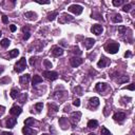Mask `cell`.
I'll return each instance as SVG.
<instances>
[{
    "label": "cell",
    "mask_w": 135,
    "mask_h": 135,
    "mask_svg": "<svg viewBox=\"0 0 135 135\" xmlns=\"http://www.w3.org/2000/svg\"><path fill=\"white\" fill-rule=\"evenodd\" d=\"M105 50L110 54H116L119 50V44L116 42H110L105 46Z\"/></svg>",
    "instance_id": "obj_1"
},
{
    "label": "cell",
    "mask_w": 135,
    "mask_h": 135,
    "mask_svg": "<svg viewBox=\"0 0 135 135\" xmlns=\"http://www.w3.org/2000/svg\"><path fill=\"white\" fill-rule=\"evenodd\" d=\"M26 68V61L25 58L22 57L21 59H19V61H17V64L15 65V72L17 73H21L22 71H24Z\"/></svg>",
    "instance_id": "obj_2"
},
{
    "label": "cell",
    "mask_w": 135,
    "mask_h": 135,
    "mask_svg": "<svg viewBox=\"0 0 135 135\" xmlns=\"http://www.w3.org/2000/svg\"><path fill=\"white\" fill-rule=\"evenodd\" d=\"M70 12L74 13L75 15H80L83 11V7L81 5H79V4H72V5L69 6V8H68Z\"/></svg>",
    "instance_id": "obj_3"
},
{
    "label": "cell",
    "mask_w": 135,
    "mask_h": 135,
    "mask_svg": "<svg viewBox=\"0 0 135 135\" xmlns=\"http://www.w3.org/2000/svg\"><path fill=\"white\" fill-rule=\"evenodd\" d=\"M42 75L46 77L47 79L51 80V81H53V80H55L58 78V73L57 72H54V71H44Z\"/></svg>",
    "instance_id": "obj_4"
},
{
    "label": "cell",
    "mask_w": 135,
    "mask_h": 135,
    "mask_svg": "<svg viewBox=\"0 0 135 135\" xmlns=\"http://www.w3.org/2000/svg\"><path fill=\"white\" fill-rule=\"evenodd\" d=\"M83 62V59H81V58H78V57H72L70 59V64L71 66L73 68H77L79 67L80 65H82Z\"/></svg>",
    "instance_id": "obj_5"
},
{
    "label": "cell",
    "mask_w": 135,
    "mask_h": 135,
    "mask_svg": "<svg viewBox=\"0 0 135 135\" xmlns=\"http://www.w3.org/2000/svg\"><path fill=\"white\" fill-rule=\"evenodd\" d=\"M80 116H81V113H80V112H73L72 115H71V123H72V125L75 126L76 124H77L79 121V119H80Z\"/></svg>",
    "instance_id": "obj_6"
},
{
    "label": "cell",
    "mask_w": 135,
    "mask_h": 135,
    "mask_svg": "<svg viewBox=\"0 0 135 135\" xmlns=\"http://www.w3.org/2000/svg\"><path fill=\"white\" fill-rule=\"evenodd\" d=\"M113 118H114L115 121H117V123L121 124V123H123V121L125 120V118H126V114L123 113V112H118V113H115V114H114Z\"/></svg>",
    "instance_id": "obj_7"
},
{
    "label": "cell",
    "mask_w": 135,
    "mask_h": 135,
    "mask_svg": "<svg viewBox=\"0 0 135 135\" xmlns=\"http://www.w3.org/2000/svg\"><path fill=\"white\" fill-rule=\"evenodd\" d=\"M52 53L55 57H59V56L64 55V50L59 47H53L52 48Z\"/></svg>",
    "instance_id": "obj_8"
},
{
    "label": "cell",
    "mask_w": 135,
    "mask_h": 135,
    "mask_svg": "<svg viewBox=\"0 0 135 135\" xmlns=\"http://www.w3.org/2000/svg\"><path fill=\"white\" fill-rule=\"evenodd\" d=\"M91 31H92V33H93V34H95V35H100V34L102 33L103 29H102V26H101L100 24H94V25L92 26Z\"/></svg>",
    "instance_id": "obj_9"
},
{
    "label": "cell",
    "mask_w": 135,
    "mask_h": 135,
    "mask_svg": "<svg viewBox=\"0 0 135 135\" xmlns=\"http://www.w3.org/2000/svg\"><path fill=\"white\" fill-rule=\"evenodd\" d=\"M21 112H22V109H21V107H19V106H13L12 109L10 110V113L12 115H15V116L21 114Z\"/></svg>",
    "instance_id": "obj_10"
},
{
    "label": "cell",
    "mask_w": 135,
    "mask_h": 135,
    "mask_svg": "<svg viewBox=\"0 0 135 135\" xmlns=\"http://www.w3.org/2000/svg\"><path fill=\"white\" fill-rule=\"evenodd\" d=\"M95 89H96V91H97V92H100V93H101V92L106 91V90L108 89V84L105 83V82H98V83L96 84Z\"/></svg>",
    "instance_id": "obj_11"
},
{
    "label": "cell",
    "mask_w": 135,
    "mask_h": 135,
    "mask_svg": "<svg viewBox=\"0 0 135 135\" xmlns=\"http://www.w3.org/2000/svg\"><path fill=\"white\" fill-rule=\"evenodd\" d=\"M109 62H110V61H109V59H108V58H106L105 56H102L101 59L97 62V67H98V68H105L108 64H109Z\"/></svg>",
    "instance_id": "obj_12"
},
{
    "label": "cell",
    "mask_w": 135,
    "mask_h": 135,
    "mask_svg": "<svg viewBox=\"0 0 135 135\" xmlns=\"http://www.w3.org/2000/svg\"><path fill=\"white\" fill-rule=\"evenodd\" d=\"M94 43H95V39L93 38H87L84 40V46L87 49H91L94 46Z\"/></svg>",
    "instance_id": "obj_13"
},
{
    "label": "cell",
    "mask_w": 135,
    "mask_h": 135,
    "mask_svg": "<svg viewBox=\"0 0 135 135\" xmlns=\"http://www.w3.org/2000/svg\"><path fill=\"white\" fill-rule=\"evenodd\" d=\"M16 124H17V118H15V117H11L6 120V127L7 128H13Z\"/></svg>",
    "instance_id": "obj_14"
},
{
    "label": "cell",
    "mask_w": 135,
    "mask_h": 135,
    "mask_svg": "<svg viewBox=\"0 0 135 135\" xmlns=\"http://www.w3.org/2000/svg\"><path fill=\"white\" fill-rule=\"evenodd\" d=\"M22 133H23L24 135H36V131L32 130L30 127H24L23 129H22Z\"/></svg>",
    "instance_id": "obj_15"
},
{
    "label": "cell",
    "mask_w": 135,
    "mask_h": 135,
    "mask_svg": "<svg viewBox=\"0 0 135 135\" xmlns=\"http://www.w3.org/2000/svg\"><path fill=\"white\" fill-rule=\"evenodd\" d=\"M90 106L93 108H97L99 106V99H98L97 97H92L91 99H90Z\"/></svg>",
    "instance_id": "obj_16"
},
{
    "label": "cell",
    "mask_w": 135,
    "mask_h": 135,
    "mask_svg": "<svg viewBox=\"0 0 135 135\" xmlns=\"http://www.w3.org/2000/svg\"><path fill=\"white\" fill-rule=\"evenodd\" d=\"M30 81V75L29 74H25V75H22L21 77H20V83L21 84H28V82Z\"/></svg>",
    "instance_id": "obj_17"
},
{
    "label": "cell",
    "mask_w": 135,
    "mask_h": 135,
    "mask_svg": "<svg viewBox=\"0 0 135 135\" xmlns=\"http://www.w3.org/2000/svg\"><path fill=\"white\" fill-rule=\"evenodd\" d=\"M98 127V121L95 120V119H91L88 121V128L90 129H95Z\"/></svg>",
    "instance_id": "obj_18"
},
{
    "label": "cell",
    "mask_w": 135,
    "mask_h": 135,
    "mask_svg": "<svg viewBox=\"0 0 135 135\" xmlns=\"http://www.w3.org/2000/svg\"><path fill=\"white\" fill-rule=\"evenodd\" d=\"M40 82H42V78L40 77L39 75H34V77H33V80H32V84H33V87H35V85H37L38 83Z\"/></svg>",
    "instance_id": "obj_19"
},
{
    "label": "cell",
    "mask_w": 135,
    "mask_h": 135,
    "mask_svg": "<svg viewBox=\"0 0 135 135\" xmlns=\"http://www.w3.org/2000/svg\"><path fill=\"white\" fill-rule=\"evenodd\" d=\"M24 17H26L30 20H35L37 15H36V13H34V12H26L24 14Z\"/></svg>",
    "instance_id": "obj_20"
},
{
    "label": "cell",
    "mask_w": 135,
    "mask_h": 135,
    "mask_svg": "<svg viewBox=\"0 0 135 135\" xmlns=\"http://www.w3.org/2000/svg\"><path fill=\"white\" fill-rule=\"evenodd\" d=\"M18 55H19V50H17V49H14V50L10 51V53H8V56H10L11 58H15Z\"/></svg>",
    "instance_id": "obj_21"
},
{
    "label": "cell",
    "mask_w": 135,
    "mask_h": 135,
    "mask_svg": "<svg viewBox=\"0 0 135 135\" xmlns=\"http://www.w3.org/2000/svg\"><path fill=\"white\" fill-rule=\"evenodd\" d=\"M10 43H11V41L7 38H4L0 41V44H1V47H3V48H7L8 46H10Z\"/></svg>",
    "instance_id": "obj_22"
},
{
    "label": "cell",
    "mask_w": 135,
    "mask_h": 135,
    "mask_svg": "<svg viewBox=\"0 0 135 135\" xmlns=\"http://www.w3.org/2000/svg\"><path fill=\"white\" fill-rule=\"evenodd\" d=\"M112 21L115 22V23H118V22L123 21V17H121L119 14H116V15H114L113 18H112Z\"/></svg>",
    "instance_id": "obj_23"
},
{
    "label": "cell",
    "mask_w": 135,
    "mask_h": 135,
    "mask_svg": "<svg viewBox=\"0 0 135 135\" xmlns=\"http://www.w3.org/2000/svg\"><path fill=\"white\" fill-rule=\"evenodd\" d=\"M35 124V120H34V118H26L25 120H24V125H25V127H30V126H33Z\"/></svg>",
    "instance_id": "obj_24"
},
{
    "label": "cell",
    "mask_w": 135,
    "mask_h": 135,
    "mask_svg": "<svg viewBox=\"0 0 135 135\" xmlns=\"http://www.w3.org/2000/svg\"><path fill=\"white\" fill-rule=\"evenodd\" d=\"M57 16H58V13L57 12H52V13H50V14L48 15V20L53 21Z\"/></svg>",
    "instance_id": "obj_25"
},
{
    "label": "cell",
    "mask_w": 135,
    "mask_h": 135,
    "mask_svg": "<svg viewBox=\"0 0 135 135\" xmlns=\"http://www.w3.org/2000/svg\"><path fill=\"white\" fill-rule=\"evenodd\" d=\"M10 95H11V97L12 98H17L18 96H19V91L18 90H16V89H13L12 91H11V93H10Z\"/></svg>",
    "instance_id": "obj_26"
},
{
    "label": "cell",
    "mask_w": 135,
    "mask_h": 135,
    "mask_svg": "<svg viewBox=\"0 0 135 135\" xmlns=\"http://www.w3.org/2000/svg\"><path fill=\"white\" fill-rule=\"evenodd\" d=\"M100 134H101V135H112L111 132H110L106 127H102V128H101V130H100Z\"/></svg>",
    "instance_id": "obj_27"
},
{
    "label": "cell",
    "mask_w": 135,
    "mask_h": 135,
    "mask_svg": "<svg viewBox=\"0 0 135 135\" xmlns=\"http://www.w3.org/2000/svg\"><path fill=\"white\" fill-rule=\"evenodd\" d=\"M128 80H129L128 76H121L120 78H118L117 81H118V83H124V82H127Z\"/></svg>",
    "instance_id": "obj_28"
},
{
    "label": "cell",
    "mask_w": 135,
    "mask_h": 135,
    "mask_svg": "<svg viewBox=\"0 0 135 135\" xmlns=\"http://www.w3.org/2000/svg\"><path fill=\"white\" fill-rule=\"evenodd\" d=\"M42 108H43V103L42 102H38V103H36L35 105V109L37 112H40L42 110Z\"/></svg>",
    "instance_id": "obj_29"
},
{
    "label": "cell",
    "mask_w": 135,
    "mask_h": 135,
    "mask_svg": "<svg viewBox=\"0 0 135 135\" xmlns=\"http://www.w3.org/2000/svg\"><path fill=\"white\" fill-rule=\"evenodd\" d=\"M49 109L53 110L54 112H57V111H58V106L54 105V103H49Z\"/></svg>",
    "instance_id": "obj_30"
},
{
    "label": "cell",
    "mask_w": 135,
    "mask_h": 135,
    "mask_svg": "<svg viewBox=\"0 0 135 135\" xmlns=\"http://www.w3.org/2000/svg\"><path fill=\"white\" fill-rule=\"evenodd\" d=\"M131 7H132L131 4H126V5H124V7H123V11L128 13V12H130V10H131Z\"/></svg>",
    "instance_id": "obj_31"
},
{
    "label": "cell",
    "mask_w": 135,
    "mask_h": 135,
    "mask_svg": "<svg viewBox=\"0 0 135 135\" xmlns=\"http://www.w3.org/2000/svg\"><path fill=\"white\" fill-rule=\"evenodd\" d=\"M11 81V79L8 77H4L2 79H0V84H4V83H8Z\"/></svg>",
    "instance_id": "obj_32"
},
{
    "label": "cell",
    "mask_w": 135,
    "mask_h": 135,
    "mask_svg": "<svg viewBox=\"0 0 135 135\" xmlns=\"http://www.w3.org/2000/svg\"><path fill=\"white\" fill-rule=\"evenodd\" d=\"M72 52H73L74 54H76V55H81V54H82V52L80 51V50H79V48H77V47H75Z\"/></svg>",
    "instance_id": "obj_33"
},
{
    "label": "cell",
    "mask_w": 135,
    "mask_h": 135,
    "mask_svg": "<svg viewBox=\"0 0 135 135\" xmlns=\"http://www.w3.org/2000/svg\"><path fill=\"white\" fill-rule=\"evenodd\" d=\"M43 65L46 68H48V69H50V68H52V64H51V61H49L48 59H46L43 61Z\"/></svg>",
    "instance_id": "obj_34"
},
{
    "label": "cell",
    "mask_w": 135,
    "mask_h": 135,
    "mask_svg": "<svg viewBox=\"0 0 135 135\" xmlns=\"http://www.w3.org/2000/svg\"><path fill=\"white\" fill-rule=\"evenodd\" d=\"M62 18H65L67 21H73V20H74V18L72 17V16H70V15H66V14L62 16Z\"/></svg>",
    "instance_id": "obj_35"
},
{
    "label": "cell",
    "mask_w": 135,
    "mask_h": 135,
    "mask_svg": "<svg viewBox=\"0 0 135 135\" xmlns=\"http://www.w3.org/2000/svg\"><path fill=\"white\" fill-rule=\"evenodd\" d=\"M126 31H127V29H126L125 26H119V28H118V32H119L121 35L126 34Z\"/></svg>",
    "instance_id": "obj_36"
},
{
    "label": "cell",
    "mask_w": 135,
    "mask_h": 135,
    "mask_svg": "<svg viewBox=\"0 0 135 135\" xmlns=\"http://www.w3.org/2000/svg\"><path fill=\"white\" fill-rule=\"evenodd\" d=\"M123 2H124L123 0H114V1H113V5H115V6H119Z\"/></svg>",
    "instance_id": "obj_37"
},
{
    "label": "cell",
    "mask_w": 135,
    "mask_h": 135,
    "mask_svg": "<svg viewBox=\"0 0 135 135\" xmlns=\"http://www.w3.org/2000/svg\"><path fill=\"white\" fill-rule=\"evenodd\" d=\"M73 105H74L75 107H79V106H80V100H79V98H76V99H74Z\"/></svg>",
    "instance_id": "obj_38"
},
{
    "label": "cell",
    "mask_w": 135,
    "mask_h": 135,
    "mask_svg": "<svg viewBox=\"0 0 135 135\" xmlns=\"http://www.w3.org/2000/svg\"><path fill=\"white\" fill-rule=\"evenodd\" d=\"M134 88H135V83H131L130 85H128V87H125L124 89H128V90H131V91H133Z\"/></svg>",
    "instance_id": "obj_39"
},
{
    "label": "cell",
    "mask_w": 135,
    "mask_h": 135,
    "mask_svg": "<svg viewBox=\"0 0 135 135\" xmlns=\"http://www.w3.org/2000/svg\"><path fill=\"white\" fill-rule=\"evenodd\" d=\"M2 22H3V23H8V18H7V16L6 15H3L2 16Z\"/></svg>",
    "instance_id": "obj_40"
},
{
    "label": "cell",
    "mask_w": 135,
    "mask_h": 135,
    "mask_svg": "<svg viewBox=\"0 0 135 135\" xmlns=\"http://www.w3.org/2000/svg\"><path fill=\"white\" fill-rule=\"evenodd\" d=\"M36 64V57H31V59H30V65L31 66H34Z\"/></svg>",
    "instance_id": "obj_41"
},
{
    "label": "cell",
    "mask_w": 135,
    "mask_h": 135,
    "mask_svg": "<svg viewBox=\"0 0 135 135\" xmlns=\"http://www.w3.org/2000/svg\"><path fill=\"white\" fill-rule=\"evenodd\" d=\"M4 112H5V108L3 106H0V116H2L4 114Z\"/></svg>",
    "instance_id": "obj_42"
},
{
    "label": "cell",
    "mask_w": 135,
    "mask_h": 135,
    "mask_svg": "<svg viewBox=\"0 0 135 135\" xmlns=\"http://www.w3.org/2000/svg\"><path fill=\"white\" fill-rule=\"evenodd\" d=\"M26 97H28V95H26V94H23V95H22V97H21V99H20V101H21L22 103H24L25 100H26Z\"/></svg>",
    "instance_id": "obj_43"
},
{
    "label": "cell",
    "mask_w": 135,
    "mask_h": 135,
    "mask_svg": "<svg viewBox=\"0 0 135 135\" xmlns=\"http://www.w3.org/2000/svg\"><path fill=\"white\" fill-rule=\"evenodd\" d=\"M30 36H31L30 33H24V35H23V39H24V40H28V39L30 38Z\"/></svg>",
    "instance_id": "obj_44"
},
{
    "label": "cell",
    "mask_w": 135,
    "mask_h": 135,
    "mask_svg": "<svg viewBox=\"0 0 135 135\" xmlns=\"http://www.w3.org/2000/svg\"><path fill=\"white\" fill-rule=\"evenodd\" d=\"M29 26H24V28H22V32H23V33H30L29 32Z\"/></svg>",
    "instance_id": "obj_45"
},
{
    "label": "cell",
    "mask_w": 135,
    "mask_h": 135,
    "mask_svg": "<svg viewBox=\"0 0 135 135\" xmlns=\"http://www.w3.org/2000/svg\"><path fill=\"white\" fill-rule=\"evenodd\" d=\"M10 30L12 31V32H15V31H16V25L15 24H11L10 25Z\"/></svg>",
    "instance_id": "obj_46"
},
{
    "label": "cell",
    "mask_w": 135,
    "mask_h": 135,
    "mask_svg": "<svg viewBox=\"0 0 135 135\" xmlns=\"http://www.w3.org/2000/svg\"><path fill=\"white\" fill-rule=\"evenodd\" d=\"M131 56H132V54H131V52H130V51H127V52L125 53V57L126 58H127V57H131Z\"/></svg>",
    "instance_id": "obj_47"
},
{
    "label": "cell",
    "mask_w": 135,
    "mask_h": 135,
    "mask_svg": "<svg viewBox=\"0 0 135 135\" xmlns=\"http://www.w3.org/2000/svg\"><path fill=\"white\" fill-rule=\"evenodd\" d=\"M36 2L39 3V4H49V3H50L49 1H44V2H41V1H36Z\"/></svg>",
    "instance_id": "obj_48"
},
{
    "label": "cell",
    "mask_w": 135,
    "mask_h": 135,
    "mask_svg": "<svg viewBox=\"0 0 135 135\" xmlns=\"http://www.w3.org/2000/svg\"><path fill=\"white\" fill-rule=\"evenodd\" d=\"M1 135H13V133H11V132H2Z\"/></svg>",
    "instance_id": "obj_49"
},
{
    "label": "cell",
    "mask_w": 135,
    "mask_h": 135,
    "mask_svg": "<svg viewBox=\"0 0 135 135\" xmlns=\"http://www.w3.org/2000/svg\"><path fill=\"white\" fill-rule=\"evenodd\" d=\"M3 71H4L3 67H1V66H0V74H2V73H3Z\"/></svg>",
    "instance_id": "obj_50"
},
{
    "label": "cell",
    "mask_w": 135,
    "mask_h": 135,
    "mask_svg": "<svg viewBox=\"0 0 135 135\" xmlns=\"http://www.w3.org/2000/svg\"><path fill=\"white\" fill-rule=\"evenodd\" d=\"M88 135H95V134H94V133H89Z\"/></svg>",
    "instance_id": "obj_51"
},
{
    "label": "cell",
    "mask_w": 135,
    "mask_h": 135,
    "mask_svg": "<svg viewBox=\"0 0 135 135\" xmlns=\"http://www.w3.org/2000/svg\"><path fill=\"white\" fill-rule=\"evenodd\" d=\"M1 35H2V32H1V31H0V37H1Z\"/></svg>",
    "instance_id": "obj_52"
},
{
    "label": "cell",
    "mask_w": 135,
    "mask_h": 135,
    "mask_svg": "<svg viewBox=\"0 0 135 135\" xmlns=\"http://www.w3.org/2000/svg\"><path fill=\"white\" fill-rule=\"evenodd\" d=\"M42 135H49V134H46V133H44V134H42Z\"/></svg>",
    "instance_id": "obj_53"
},
{
    "label": "cell",
    "mask_w": 135,
    "mask_h": 135,
    "mask_svg": "<svg viewBox=\"0 0 135 135\" xmlns=\"http://www.w3.org/2000/svg\"><path fill=\"white\" fill-rule=\"evenodd\" d=\"M72 135H77V134H72Z\"/></svg>",
    "instance_id": "obj_54"
}]
</instances>
